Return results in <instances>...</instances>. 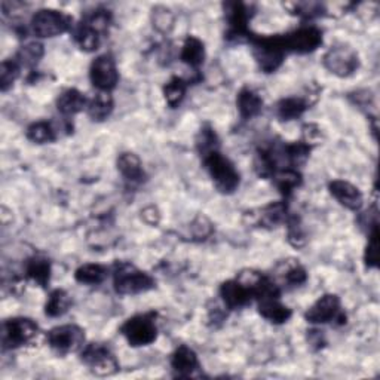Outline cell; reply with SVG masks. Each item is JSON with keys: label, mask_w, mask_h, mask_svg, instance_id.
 Listing matches in <instances>:
<instances>
[{"label": "cell", "mask_w": 380, "mask_h": 380, "mask_svg": "<svg viewBox=\"0 0 380 380\" xmlns=\"http://www.w3.org/2000/svg\"><path fill=\"white\" fill-rule=\"evenodd\" d=\"M155 284L153 277L143 272L131 263L118 262L113 267V287L118 294L134 296L146 293L155 288Z\"/></svg>", "instance_id": "obj_1"}, {"label": "cell", "mask_w": 380, "mask_h": 380, "mask_svg": "<svg viewBox=\"0 0 380 380\" xmlns=\"http://www.w3.org/2000/svg\"><path fill=\"white\" fill-rule=\"evenodd\" d=\"M250 42L252 45V56L260 70L265 73H274L285 58V48L282 43V36H267V38H255L251 36Z\"/></svg>", "instance_id": "obj_2"}, {"label": "cell", "mask_w": 380, "mask_h": 380, "mask_svg": "<svg viewBox=\"0 0 380 380\" xmlns=\"http://www.w3.org/2000/svg\"><path fill=\"white\" fill-rule=\"evenodd\" d=\"M205 170L215 188L222 193H233L240 186V173L235 168L232 162L222 155L219 150L211 152L202 158Z\"/></svg>", "instance_id": "obj_3"}, {"label": "cell", "mask_w": 380, "mask_h": 380, "mask_svg": "<svg viewBox=\"0 0 380 380\" xmlns=\"http://www.w3.org/2000/svg\"><path fill=\"white\" fill-rule=\"evenodd\" d=\"M156 315L155 314H141L135 315L130 319H126L122 327L120 333L130 343V346H148L158 337V327H156Z\"/></svg>", "instance_id": "obj_4"}, {"label": "cell", "mask_w": 380, "mask_h": 380, "mask_svg": "<svg viewBox=\"0 0 380 380\" xmlns=\"http://www.w3.org/2000/svg\"><path fill=\"white\" fill-rule=\"evenodd\" d=\"M81 359L89 370L100 377L113 376L119 371L118 359L103 343H89V345H85L81 351Z\"/></svg>", "instance_id": "obj_5"}, {"label": "cell", "mask_w": 380, "mask_h": 380, "mask_svg": "<svg viewBox=\"0 0 380 380\" xmlns=\"http://www.w3.org/2000/svg\"><path fill=\"white\" fill-rule=\"evenodd\" d=\"M46 339L51 349L61 356L81 352L85 346V332L78 325L71 324L49 330Z\"/></svg>", "instance_id": "obj_6"}, {"label": "cell", "mask_w": 380, "mask_h": 380, "mask_svg": "<svg viewBox=\"0 0 380 380\" xmlns=\"http://www.w3.org/2000/svg\"><path fill=\"white\" fill-rule=\"evenodd\" d=\"M324 66L339 78H349L359 67L358 52L345 43L334 45L325 52Z\"/></svg>", "instance_id": "obj_7"}, {"label": "cell", "mask_w": 380, "mask_h": 380, "mask_svg": "<svg viewBox=\"0 0 380 380\" xmlns=\"http://www.w3.org/2000/svg\"><path fill=\"white\" fill-rule=\"evenodd\" d=\"M39 327L30 318H11L2 325V345L4 349H16L29 343L38 336Z\"/></svg>", "instance_id": "obj_8"}, {"label": "cell", "mask_w": 380, "mask_h": 380, "mask_svg": "<svg viewBox=\"0 0 380 380\" xmlns=\"http://www.w3.org/2000/svg\"><path fill=\"white\" fill-rule=\"evenodd\" d=\"M71 29V18L56 9H41L31 18V31L39 38H56Z\"/></svg>", "instance_id": "obj_9"}, {"label": "cell", "mask_w": 380, "mask_h": 380, "mask_svg": "<svg viewBox=\"0 0 380 380\" xmlns=\"http://www.w3.org/2000/svg\"><path fill=\"white\" fill-rule=\"evenodd\" d=\"M304 318L311 324H329L334 322L342 325L346 322V315L343 314L340 299L336 294H324L319 297L309 309L306 311Z\"/></svg>", "instance_id": "obj_10"}, {"label": "cell", "mask_w": 380, "mask_h": 380, "mask_svg": "<svg viewBox=\"0 0 380 380\" xmlns=\"http://www.w3.org/2000/svg\"><path fill=\"white\" fill-rule=\"evenodd\" d=\"M285 52L309 53L319 48L322 43V31L315 26L300 27L292 33L282 36Z\"/></svg>", "instance_id": "obj_11"}, {"label": "cell", "mask_w": 380, "mask_h": 380, "mask_svg": "<svg viewBox=\"0 0 380 380\" xmlns=\"http://www.w3.org/2000/svg\"><path fill=\"white\" fill-rule=\"evenodd\" d=\"M226 23H227V39L229 41H242L251 38L248 30V23L251 20L252 12H250L248 5L241 2H233L225 5Z\"/></svg>", "instance_id": "obj_12"}, {"label": "cell", "mask_w": 380, "mask_h": 380, "mask_svg": "<svg viewBox=\"0 0 380 380\" xmlns=\"http://www.w3.org/2000/svg\"><path fill=\"white\" fill-rule=\"evenodd\" d=\"M89 79L91 83L103 93H111L116 88L119 81V73L116 63L111 56L97 57L91 67H89Z\"/></svg>", "instance_id": "obj_13"}, {"label": "cell", "mask_w": 380, "mask_h": 380, "mask_svg": "<svg viewBox=\"0 0 380 380\" xmlns=\"http://www.w3.org/2000/svg\"><path fill=\"white\" fill-rule=\"evenodd\" d=\"M330 193L336 201L348 210L358 211L364 204V196L359 189L345 180H333L329 185Z\"/></svg>", "instance_id": "obj_14"}, {"label": "cell", "mask_w": 380, "mask_h": 380, "mask_svg": "<svg viewBox=\"0 0 380 380\" xmlns=\"http://www.w3.org/2000/svg\"><path fill=\"white\" fill-rule=\"evenodd\" d=\"M255 212L250 214V225H256L260 227L272 229L281 225L282 222H287L288 211L285 202H272Z\"/></svg>", "instance_id": "obj_15"}, {"label": "cell", "mask_w": 380, "mask_h": 380, "mask_svg": "<svg viewBox=\"0 0 380 380\" xmlns=\"http://www.w3.org/2000/svg\"><path fill=\"white\" fill-rule=\"evenodd\" d=\"M220 296L229 309H240V307L247 306L252 299L250 289L238 279L223 282L220 287Z\"/></svg>", "instance_id": "obj_16"}, {"label": "cell", "mask_w": 380, "mask_h": 380, "mask_svg": "<svg viewBox=\"0 0 380 380\" xmlns=\"http://www.w3.org/2000/svg\"><path fill=\"white\" fill-rule=\"evenodd\" d=\"M171 367L175 376L190 377L199 369L197 355L186 345L178 346L171 355Z\"/></svg>", "instance_id": "obj_17"}, {"label": "cell", "mask_w": 380, "mask_h": 380, "mask_svg": "<svg viewBox=\"0 0 380 380\" xmlns=\"http://www.w3.org/2000/svg\"><path fill=\"white\" fill-rule=\"evenodd\" d=\"M309 101L303 97H287L278 101L275 107V115L279 120H294L304 115V112L309 108Z\"/></svg>", "instance_id": "obj_18"}, {"label": "cell", "mask_w": 380, "mask_h": 380, "mask_svg": "<svg viewBox=\"0 0 380 380\" xmlns=\"http://www.w3.org/2000/svg\"><path fill=\"white\" fill-rule=\"evenodd\" d=\"M88 106V98L75 88H68L63 91L57 100L58 112L63 116H73L81 113Z\"/></svg>", "instance_id": "obj_19"}, {"label": "cell", "mask_w": 380, "mask_h": 380, "mask_svg": "<svg viewBox=\"0 0 380 380\" xmlns=\"http://www.w3.org/2000/svg\"><path fill=\"white\" fill-rule=\"evenodd\" d=\"M237 107L241 118L244 120H248L260 115L263 108V100L256 91H252L251 88H244L237 97Z\"/></svg>", "instance_id": "obj_20"}, {"label": "cell", "mask_w": 380, "mask_h": 380, "mask_svg": "<svg viewBox=\"0 0 380 380\" xmlns=\"http://www.w3.org/2000/svg\"><path fill=\"white\" fill-rule=\"evenodd\" d=\"M118 170L122 177L131 183H141L146 178L141 160L134 153H122L118 158Z\"/></svg>", "instance_id": "obj_21"}, {"label": "cell", "mask_w": 380, "mask_h": 380, "mask_svg": "<svg viewBox=\"0 0 380 380\" xmlns=\"http://www.w3.org/2000/svg\"><path fill=\"white\" fill-rule=\"evenodd\" d=\"M259 314L272 324H284L292 318V309L279 302V299L259 300Z\"/></svg>", "instance_id": "obj_22"}, {"label": "cell", "mask_w": 380, "mask_h": 380, "mask_svg": "<svg viewBox=\"0 0 380 380\" xmlns=\"http://www.w3.org/2000/svg\"><path fill=\"white\" fill-rule=\"evenodd\" d=\"M180 58L192 68L201 67L205 60L204 42L201 39L195 38V36H188L182 46V52H180Z\"/></svg>", "instance_id": "obj_23"}, {"label": "cell", "mask_w": 380, "mask_h": 380, "mask_svg": "<svg viewBox=\"0 0 380 380\" xmlns=\"http://www.w3.org/2000/svg\"><path fill=\"white\" fill-rule=\"evenodd\" d=\"M86 111L89 118L96 122H103L113 112V98L111 93L98 91L91 100L88 101Z\"/></svg>", "instance_id": "obj_24"}, {"label": "cell", "mask_w": 380, "mask_h": 380, "mask_svg": "<svg viewBox=\"0 0 380 380\" xmlns=\"http://www.w3.org/2000/svg\"><path fill=\"white\" fill-rule=\"evenodd\" d=\"M51 262L45 257H31L26 265V275L39 287H46L51 279Z\"/></svg>", "instance_id": "obj_25"}, {"label": "cell", "mask_w": 380, "mask_h": 380, "mask_svg": "<svg viewBox=\"0 0 380 380\" xmlns=\"http://www.w3.org/2000/svg\"><path fill=\"white\" fill-rule=\"evenodd\" d=\"M73 38L78 46L85 52H94L98 49L101 42V34L94 29L86 26L83 21L73 29Z\"/></svg>", "instance_id": "obj_26"}, {"label": "cell", "mask_w": 380, "mask_h": 380, "mask_svg": "<svg viewBox=\"0 0 380 380\" xmlns=\"http://www.w3.org/2000/svg\"><path fill=\"white\" fill-rule=\"evenodd\" d=\"M272 178L275 186L284 196H289L302 185V174L294 168L278 170Z\"/></svg>", "instance_id": "obj_27"}, {"label": "cell", "mask_w": 380, "mask_h": 380, "mask_svg": "<svg viewBox=\"0 0 380 380\" xmlns=\"http://www.w3.org/2000/svg\"><path fill=\"white\" fill-rule=\"evenodd\" d=\"M43 53H45V49H43L42 43L27 42L20 49H18L16 56H15V61L21 67L33 68V67L38 66V63L42 60Z\"/></svg>", "instance_id": "obj_28"}, {"label": "cell", "mask_w": 380, "mask_h": 380, "mask_svg": "<svg viewBox=\"0 0 380 380\" xmlns=\"http://www.w3.org/2000/svg\"><path fill=\"white\" fill-rule=\"evenodd\" d=\"M70 304H71V299L64 292V289H53L46 300L45 314L51 318L63 317L70 309Z\"/></svg>", "instance_id": "obj_29"}, {"label": "cell", "mask_w": 380, "mask_h": 380, "mask_svg": "<svg viewBox=\"0 0 380 380\" xmlns=\"http://www.w3.org/2000/svg\"><path fill=\"white\" fill-rule=\"evenodd\" d=\"M27 138L36 144H46L57 140V131L51 122L39 120L27 128Z\"/></svg>", "instance_id": "obj_30"}, {"label": "cell", "mask_w": 380, "mask_h": 380, "mask_svg": "<svg viewBox=\"0 0 380 380\" xmlns=\"http://www.w3.org/2000/svg\"><path fill=\"white\" fill-rule=\"evenodd\" d=\"M107 277V269L101 265H83L75 272V279L83 285H98Z\"/></svg>", "instance_id": "obj_31"}, {"label": "cell", "mask_w": 380, "mask_h": 380, "mask_svg": "<svg viewBox=\"0 0 380 380\" xmlns=\"http://www.w3.org/2000/svg\"><path fill=\"white\" fill-rule=\"evenodd\" d=\"M196 149L202 158L211 152L219 150V137L210 125H204L196 137Z\"/></svg>", "instance_id": "obj_32"}, {"label": "cell", "mask_w": 380, "mask_h": 380, "mask_svg": "<svg viewBox=\"0 0 380 380\" xmlns=\"http://www.w3.org/2000/svg\"><path fill=\"white\" fill-rule=\"evenodd\" d=\"M279 274H281L284 282L288 284L289 287H299V285L304 284L307 279L306 269L296 260L282 263Z\"/></svg>", "instance_id": "obj_33"}, {"label": "cell", "mask_w": 380, "mask_h": 380, "mask_svg": "<svg viewBox=\"0 0 380 380\" xmlns=\"http://www.w3.org/2000/svg\"><path fill=\"white\" fill-rule=\"evenodd\" d=\"M186 91H188L186 81L182 78H178V76L171 78L164 86L165 100L171 107H177V106L182 104V101L185 100Z\"/></svg>", "instance_id": "obj_34"}, {"label": "cell", "mask_w": 380, "mask_h": 380, "mask_svg": "<svg viewBox=\"0 0 380 380\" xmlns=\"http://www.w3.org/2000/svg\"><path fill=\"white\" fill-rule=\"evenodd\" d=\"M20 70L21 66L15 61V58L5 60L2 66H0V88H2L4 93H6L14 85L16 78L20 76Z\"/></svg>", "instance_id": "obj_35"}, {"label": "cell", "mask_w": 380, "mask_h": 380, "mask_svg": "<svg viewBox=\"0 0 380 380\" xmlns=\"http://www.w3.org/2000/svg\"><path fill=\"white\" fill-rule=\"evenodd\" d=\"M83 23L91 29H94L97 33L104 34V33H107L108 27H111V24H112V14L106 9H97L91 14H88L85 16Z\"/></svg>", "instance_id": "obj_36"}, {"label": "cell", "mask_w": 380, "mask_h": 380, "mask_svg": "<svg viewBox=\"0 0 380 380\" xmlns=\"http://www.w3.org/2000/svg\"><path fill=\"white\" fill-rule=\"evenodd\" d=\"M152 21H153V26L156 30L165 33V31H170L171 27L174 26V15L168 8L159 6V8L153 9Z\"/></svg>", "instance_id": "obj_37"}, {"label": "cell", "mask_w": 380, "mask_h": 380, "mask_svg": "<svg viewBox=\"0 0 380 380\" xmlns=\"http://www.w3.org/2000/svg\"><path fill=\"white\" fill-rule=\"evenodd\" d=\"M369 244L366 248V255H364V262L366 266L373 269L379 266V232H377V226L371 229L370 235H369Z\"/></svg>", "instance_id": "obj_38"}, {"label": "cell", "mask_w": 380, "mask_h": 380, "mask_svg": "<svg viewBox=\"0 0 380 380\" xmlns=\"http://www.w3.org/2000/svg\"><path fill=\"white\" fill-rule=\"evenodd\" d=\"M287 225H288V241L294 247H303L306 242L304 238V232L303 227L300 225V220L297 217H288L287 219Z\"/></svg>", "instance_id": "obj_39"}, {"label": "cell", "mask_w": 380, "mask_h": 380, "mask_svg": "<svg viewBox=\"0 0 380 380\" xmlns=\"http://www.w3.org/2000/svg\"><path fill=\"white\" fill-rule=\"evenodd\" d=\"M192 230H193V235H195L196 238L205 240L207 237H210V235H211L212 227H211V223L205 219V217H197V219L193 222Z\"/></svg>", "instance_id": "obj_40"}, {"label": "cell", "mask_w": 380, "mask_h": 380, "mask_svg": "<svg viewBox=\"0 0 380 380\" xmlns=\"http://www.w3.org/2000/svg\"><path fill=\"white\" fill-rule=\"evenodd\" d=\"M321 138V130L319 126L309 123L303 126V141L309 144V146H314L315 143H318Z\"/></svg>", "instance_id": "obj_41"}, {"label": "cell", "mask_w": 380, "mask_h": 380, "mask_svg": "<svg viewBox=\"0 0 380 380\" xmlns=\"http://www.w3.org/2000/svg\"><path fill=\"white\" fill-rule=\"evenodd\" d=\"M143 219L146 223L155 226L159 223V219H160V215H159V211L155 208V207H148V208H144L143 210Z\"/></svg>", "instance_id": "obj_42"}, {"label": "cell", "mask_w": 380, "mask_h": 380, "mask_svg": "<svg viewBox=\"0 0 380 380\" xmlns=\"http://www.w3.org/2000/svg\"><path fill=\"white\" fill-rule=\"evenodd\" d=\"M309 343L312 346H317L318 349L322 348L325 345V339H324V334L322 332H318V330H314L309 333Z\"/></svg>", "instance_id": "obj_43"}]
</instances>
